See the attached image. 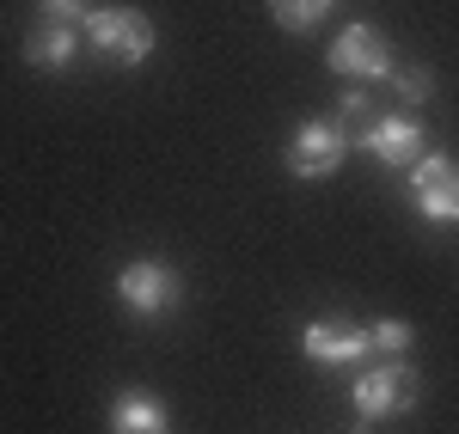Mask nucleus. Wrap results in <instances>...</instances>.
<instances>
[{"instance_id": "nucleus-4", "label": "nucleus", "mask_w": 459, "mask_h": 434, "mask_svg": "<svg viewBox=\"0 0 459 434\" xmlns=\"http://www.w3.org/2000/svg\"><path fill=\"white\" fill-rule=\"evenodd\" d=\"M411 202L429 226H459V159L454 153H423L411 172Z\"/></svg>"}, {"instance_id": "nucleus-7", "label": "nucleus", "mask_w": 459, "mask_h": 434, "mask_svg": "<svg viewBox=\"0 0 459 434\" xmlns=\"http://www.w3.org/2000/svg\"><path fill=\"white\" fill-rule=\"evenodd\" d=\"M355 147L361 153H374L380 166H392V172H411L417 159L429 153V141H423V123L411 116V110H392V116H374L361 135H355Z\"/></svg>"}, {"instance_id": "nucleus-11", "label": "nucleus", "mask_w": 459, "mask_h": 434, "mask_svg": "<svg viewBox=\"0 0 459 434\" xmlns=\"http://www.w3.org/2000/svg\"><path fill=\"white\" fill-rule=\"evenodd\" d=\"M331 6H337V0H270V19H276L282 31H313Z\"/></svg>"}, {"instance_id": "nucleus-8", "label": "nucleus", "mask_w": 459, "mask_h": 434, "mask_svg": "<svg viewBox=\"0 0 459 434\" xmlns=\"http://www.w3.org/2000/svg\"><path fill=\"white\" fill-rule=\"evenodd\" d=\"M325 68L343 73V80H361V86L368 80H392V49L374 25H343L337 43L325 49Z\"/></svg>"}, {"instance_id": "nucleus-10", "label": "nucleus", "mask_w": 459, "mask_h": 434, "mask_svg": "<svg viewBox=\"0 0 459 434\" xmlns=\"http://www.w3.org/2000/svg\"><path fill=\"white\" fill-rule=\"evenodd\" d=\"M172 416L153 392H117L110 398V434H166Z\"/></svg>"}, {"instance_id": "nucleus-9", "label": "nucleus", "mask_w": 459, "mask_h": 434, "mask_svg": "<svg viewBox=\"0 0 459 434\" xmlns=\"http://www.w3.org/2000/svg\"><path fill=\"white\" fill-rule=\"evenodd\" d=\"M74 55H80V25H37L25 37V62L37 73H68Z\"/></svg>"}, {"instance_id": "nucleus-5", "label": "nucleus", "mask_w": 459, "mask_h": 434, "mask_svg": "<svg viewBox=\"0 0 459 434\" xmlns=\"http://www.w3.org/2000/svg\"><path fill=\"white\" fill-rule=\"evenodd\" d=\"M417 392H423V386H417V373L404 362H380V367H368V373L355 379L350 398H355V416H361V422H392V416H404V410L417 404Z\"/></svg>"}, {"instance_id": "nucleus-6", "label": "nucleus", "mask_w": 459, "mask_h": 434, "mask_svg": "<svg viewBox=\"0 0 459 434\" xmlns=\"http://www.w3.org/2000/svg\"><path fill=\"white\" fill-rule=\"evenodd\" d=\"M300 349H307V362H313V367H331V373L361 367L368 355H374L368 325H350V319H307V330H300Z\"/></svg>"}, {"instance_id": "nucleus-1", "label": "nucleus", "mask_w": 459, "mask_h": 434, "mask_svg": "<svg viewBox=\"0 0 459 434\" xmlns=\"http://www.w3.org/2000/svg\"><path fill=\"white\" fill-rule=\"evenodd\" d=\"M86 43L105 55L110 68H142L160 37H153V19L135 13V6H92L86 13Z\"/></svg>"}, {"instance_id": "nucleus-3", "label": "nucleus", "mask_w": 459, "mask_h": 434, "mask_svg": "<svg viewBox=\"0 0 459 434\" xmlns=\"http://www.w3.org/2000/svg\"><path fill=\"white\" fill-rule=\"evenodd\" d=\"M343 159H350V129L337 116H307L288 141V178L318 183L331 172H343Z\"/></svg>"}, {"instance_id": "nucleus-2", "label": "nucleus", "mask_w": 459, "mask_h": 434, "mask_svg": "<svg viewBox=\"0 0 459 434\" xmlns=\"http://www.w3.org/2000/svg\"><path fill=\"white\" fill-rule=\"evenodd\" d=\"M117 300H123L142 325H153V319H166L178 300H184V276H178L166 257H135V263L117 269Z\"/></svg>"}, {"instance_id": "nucleus-13", "label": "nucleus", "mask_w": 459, "mask_h": 434, "mask_svg": "<svg viewBox=\"0 0 459 434\" xmlns=\"http://www.w3.org/2000/svg\"><path fill=\"white\" fill-rule=\"evenodd\" d=\"M386 86L404 98V105H429V98H435V73L429 68H392Z\"/></svg>"}, {"instance_id": "nucleus-14", "label": "nucleus", "mask_w": 459, "mask_h": 434, "mask_svg": "<svg viewBox=\"0 0 459 434\" xmlns=\"http://www.w3.org/2000/svg\"><path fill=\"white\" fill-rule=\"evenodd\" d=\"M37 13H43V25H86L92 0H37Z\"/></svg>"}, {"instance_id": "nucleus-12", "label": "nucleus", "mask_w": 459, "mask_h": 434, "mask_svg": "<svg viewBox=\"0 0 459 434\" xmlns=\"http://www.w3.org/2000/svg\"><path fill=\"white\" fill-rule=\"evenodd\" d=\"M368 343H374V355L404 362V355H411V343H417V330L404 325V319H380V325H368Z\"/></svg>"}, {"instance_id": "nucleus-15", "label": "nucleus", "mask_w": 459, "mask_h": 434, "mask_svg": "<svg viewBox=\"0 0 459 434\" xmlns=\"http://www.w3.org/2000/svg\"><path fill=\"white\" fill-rule=\"evenodd\" d=\"M374 116H380V110H374V98H368L361 86H355V92H343V105H337V123H361V129H368Z\"/></svg>"}]
</instances>
